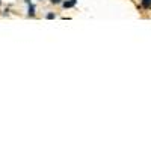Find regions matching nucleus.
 Masks as SVG:
<instances>
[{
  "label": "nucleus",
  "mask_w": 151,
  "mask_h": 151,
  "mask_svg": "<svg viewBox=\"0 0 151 151\" xmlns=\"http://www.w3.org/2000/svg\"><path fill=\"white\" fill-rule=\"evenodd\" d=\"M74 5H76V0H70V2H65V3H64V8H65V9H67V8H73Z\"/></svg>",
  "instance_id": "1"
},
{
  "label": "nucleus",
  "mask_w": 151,
  "mask_h": 151,
  "mask_svg": "<svg viewBox=\"0 0 151 151\" xmlns=\"http://www.w3.org/2000/svg\"><path fill=\"white\" fill-rule=\"evenodd\" d=\"M142 6L144 8H151V0H142Z\"/></svg>",
  "instance_id": "2"
},
{
  "label": "nucleus",
  "mask_w": 151,
  "mask_h": 151,
  "mask_svg": "<svg viewBox=\"0 0 151 151\" xmlns=\"http://www.w3.org/2000/svg\"><path fill=\"white\" fill-rule=\"evenodd\" d=\"M33 11H35V8H33V6L30 5V6H29V15H33V14H35Z\"/></svg>",
  "instance_id": "3"
},
{
  "label": "nucleus",
  "mask_w": 151,
  "mask_h": 151,
  "mask_svg": "<svg viewBox=\"0 0 151 151\" xmlns=\"http://www.w3.org/2000/svg\"><path fill=\"white\" fill-rule=\"evenodd\" d=\"M50 2L55 3V5H58V3H60V2H62V0H50Z\"/></svg>",
  "instance_id": "4"
},
{
  "label": "nucleus",
  "mask_w": 151,
  "mask_h": 151,
  "mask_svg": "<svg viewBox=\"0 0 151 151\" xmlns=\"http://www.w3.org/2000/svg\"><path fill=\"white\" fill-rule=\"evenodd\" d=\"M47 18H48V20H52V18H55V15H53V14H48Z\"/></svg>",
  "instance_id": "5"
}]
</instances>
